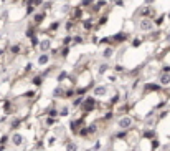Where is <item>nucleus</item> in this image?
I'll return each instance as SVG.
<instances>
[{
  "mask_svg": "<svg viewBox=\"0 0 170 151\" xmlns=\"http://www.w3.org/2000/svg\"><path fill=\"white\" fill-rule=\"evenodd\" d=\"M117 125H119V128L122 131H129V130H132V126H134V118H131V116H121L119 121H117Z\"/></svg>",
  "mask_w": 170,
  "mask_h": 151,
  "instance_id": "f257e3e1",
  "label": "nucleus"
},
{
  "mask_svg": "<svg viewBox=\"0 0 170 151\" xmlns=\"http://www.w3.org/2000/svg\"><path fill=\"white\" fill-rule=\"evenodd\" d=\"M139 30L140 32H152L155 28V22L152 20V19H142L139 22Z\"/></svg>",
  "mask_w": 170,
  "mask_h": 151,
  "instance_id": "f03ea898",
  "label": "nucleus"
},
{
  "mask_svg": "<svg viewBox=\"0 0 170 151\" xmlns=\"http://www.w3.org/2000/svg\"><path fill=\"white\" fill-rule=\"evenodd\" d=\"M98 106V100H96V96H89V98H86L84 100V103H83V106H81V110L83 111H92Z\"/></svg>",
  "mask_w": 170,
  "mask_h": 151,
  "instance_id": "7ed1b4c3",
  "label": "nucleus"
},
{
  "mask_svg": "<svg viewBox=\"0 0 170 151\" xmlns=\"http://www.w3.org/2000/svg\"><path fill=\"white\" fill-rule=\"evenodd\" d=\"M108 91H109V88L106 85H96L92 88V95L96 98H104V96H108Z\"/></svg>",
  "mask_w": 170,
  "mask_h": 151,
  "instance_id": "20e7f679",
  "label": "nucleus"
},
{
  "mask_svg": "<svg viewBox=\"0 0 170 151\" xmlns=\"http://www.w3.org/2000/svg\"><path fill=\"white\" fill-rule=\"evenodd\" d=\"M38 48H40V51H42V53H48V50L51 48V40H50V38H43V40H40Z\"/></svg>",
  "mask_w": 170,
  "mask_h": 151,
  "instance_id": "39448f33",
  "label": "nucleus"
},
{
  "mask_svg": "<svg viewBox=\"0 0 170 151\" xmlns=\"http://www.w3.org/2000/svg\"><path fill=\"white\" fill-rule=\"evenodd\" d=\"M10 141H12L13 146H22L23 141H25V138H23V135H20V133H13L12 138H10Z\"/></svg>",
  "mask_w": 170,
  "mask_h": 151,
  "instance_id": "423d86ee",
  "label": "nucleus"
},
{
  "mask_svg": "<svg viewBox=\"0 0 170 151\" xmlns=\"http://www.w3.org/2000/svg\"><path fill=\"white\" fill-rule=\"evenodd\" d=\"M50 53H40L38 58H37V63H38V67H46L50 63Z\"/></svg>",
  "mask_w": 170,
  "mask_h": 151,
  "instance_id": "0eeeda50",
  "label": "nucleus"
},
{
  "mask_svg": "<svg viewBox=\"0 0 170 151\" xmlns=\"http://www.w3.org/2000/svg\"><path fill=\"white\" fill-rule=\"evenodd\" d=\"M162 90V85L160 83H145L144 85V91H160Z\"/></svg>",
  "mask_w": 170,
  "mask_h": 151,
  "instance_id": "6e6552de",
  "label": "nucleus"
},
{
  "mask_svg": "<svg viewBox=\"0 0 170 151\" xmlns=\"http://www.w3.org/2000/svg\"><path fill=\"white\" fill-rule=\"evenodd\" d=\"M159 83L162 85V86H168L170 85V73H160L159 75Z\"/></svg>",
  "mask_w": 170,
  "mask_h": 151,
  "instance_id": "1a4fd4ad",
  "label": "nucleus"
},
{
  "mask_svg": "<svg viewBox=\"0 0 170 151\" xmlns=\"http://www.w3.org/2000/svg\"><path fill=\"white\" fill-rule=\"evenodd\" d=\"M114 53H116V50L112 48V46H106V48H104V51H102V57L106 58V60H109V58L114 57Z\"/></svg>",
  "mask_w": 170,
  "mask_h": 151,
  "instance_id": "9d476101",
  "label": "nucleus"
},
{
  "mask_svg": "<svg viewBox=\"0 0 170 151\" xmlns=\"http://www.w3.org/2000/svg\"><path fill=\"white\" fill-rule=\"evenodd\" d=\"M109 63H101V65H99V68H98V75H104L106 72H109Z\"/></svg>",
  "mask_w": 170,
  "mask_h": 151,
  "instance_id": "9b49d317",
  "label": "nucleus"
},
{
  "mask_svg": "<svg viewBox=\"0 0 170 151\" xmlns=\"http://www.w3.org/2000/svg\"><path fill=\"white\" fill-rule=\"evenodd\" d=\"M127 38H129V37H127V33H117L116 37H112L114 42H121V40L124 42V40H127Z\"/></svg>",
  "mask_w": 170,
  "mask_h": 151,
  "instance_id": "f8f14e48",
  "label": "nucleus"
},
{
  "mask_svg": "<svg viewBox=\"0 0 170 151\" xmlns=\"http://www.w3.org/2000/svg\"><path fill=\"white\" fill-rule=\"evenodd\" d=\"M20 48H22V45H20V43H17V45H12V46H10V51H12L13 55H18L20 51H22Z\"/></svg>",
  "mask_w": 170,
  "mask_h": 151,
  "instance_id": "ddd939ff",
  "label": "nucleus"
},
{
  "mask_svg": "<svg viewBox=\"0 0 170 151\" xmlns=\"http://www.w3.org/2000/svg\"><path fill=\"white\" fill-rule=\"evenodd\" d=\"M144 136H145V138H150L152 141H154V139H155V131H154V130H145V131H144Z\"/></svg>",
  "mask_w": 170,
  "mask_h": 151,
  "instance_id": "4468645a",
  "label": "nucleus"
},
{
  "mask_svg": "<svg viewBox=\"0 0 170 151\" xmlns=\"http://www.w3.org/2000/svg\"><path fill=\"white\" fill-rule=\"evenodd\" d=\"M66 151H78V144H76L74 141H69L66 144Z\"/></svg>",
  "mask_w": 170,
  "mask_h": 151,
  "instance_id": "2eb2a0df",
  "label": "nucleus"
},
{
  "mask_svg": "<svg viewBox=\"0 0 170 151\" xmlns=\"http://www.w3.org/2000/svg\"><path fill=\"white\" fill-rule=\"evenodd\" d=\"M43 19H45V13H43V12H40V13H37V15H35L33 22H35V23H40V22H42Z\"/></svg>",
  "mask_w": 170,
  "mask_h": 151,
  "instance_id": "dca6fc26",
  "label": "nucleus"
},
{
  "mask_svg": "<svg viewBox=\"0 0 170 151\" xmlns=\"http://www.w3.org/2000/svg\"><path fill=\"white\" fill-rule=\"evenodd\" d=\"M86 91H88V88H86V86H79V88L76 90V95H79V96H81V95H84Z\"/></svg>",
  "mask_w": 170,
  "mask_h": 151,
  "instance_id": "f3484780",
  "label": "nucleus"
},
{
  "mask_svg": "<svg viewBox=\"0 0 170 151\" xmlns=\"http://www.w3.org/2000/svg\"><path fill=\"white\" fill-rule=\"evenodd\" d=\"M60 25H61L60 22H53V23H51V27H50V30H58V28H60Z\"/></svg>",
  "mask_w": 170,
  "mask_h": 151,
  "instance_id": "a211bd4d",
  "label": "nucleus"
},
{
  "mask_svg": "<svg viewBox=\"0 0 170 151\" xmlns=\"http://www.w3.org/2000/svg\"><path fill=\"white\" fill-rule=\"evenodd\" d=\"M42 80H43V77H42V75H38V77L33 78V83L35 85H40V83H42Z\"/></svg>",
  "mask_w": 170,
  "mask_h": 151,
  "instance_id": "6ab92c4d",
  "label": "nucleus"
},
{
  "mask_svg": "<svg viewBox=\"0 0 170 151\" xmlns=\"http://www.w3.org/2000/svg\"><path fill=\"white\" fill-rule=\"evenodd\" d=\"M7 141H8V136H7V135L0 136V144H3V146H5V144H7Z\"/></svg>",
  "mask_w": 170,
  "mask_h": 151,
  "instance_id": "aec40b11",
  "label": "nucleus"
},
{
  "mask_svg": "<svg viewBox=\"0 0 170 151\" xmlns=\"http://www.w3.org/2000/svg\"><path fill=\"white\" fill-rule=\"evenodd\" d=\"M92 2H94V0H83V2H81V7H89Z\"/></svg>",
  "mask_w": 170,
  "mask_h": 151,
  "instance_id": "412c9836",
  "label": "nucleus"
},
{
  "mask_svg": "<svg viewBox=\"0 0 170 151\" xmlns=\"http://www.w3.org/2000/svg\"><path fill=\"white\" fill-rule=\"evenodd\" d=\"M27 13H28V15L35 13V7H33V5H27Z\"/></svg>",
  "mask_w": 170,
  "mask_h": 151,
  "instance_id": "4be33fe9",
  "label": "nucleus"
},
{
  "mask_svg": "<svg viewBox=\"0 0 170 151\" xmlns=\"http://www.w3.org/2000/svg\"><path fill=\"white\" fill-rule=\"evenodd\" d=\"M55 123H56V120H55V118H51V116H50V118H46V125H48V126L55 125Z\"/></svg>",
  "mask_w": 170,
  "mask_h": 151,
  "instance_id": "5701e85b",
  "label": "nucleus"
},
{
  "mask_svg": "<svg viewBox=\"0 0 170 151\" xmlns=\"http://www.w3.org/2000/svg\"><path fill=\"white\" fill-rule=\"evenodd\" d=\"M40 3H42V0H28V5H33V7L35 5H40Z\"/></svg>",
  "mask_w": 170,
  "mask_h": 151,
  "instance_id": "b1692460",
  "label": "nucleus"
},
{
  "mask_svg": "<svg viewBox=\"0 0 170 151\" xmlns=\"http://www.w3.org/2000/svg\"><path fill=\"white\" fill-rule=\"evenodd\" d=\"M68 111H69V108H68V106H64L61 111H60V115H61V116H68Z\"/></svg>",
  "mask_w": 170,
  "mask_h": 151,
  "instance_id": "393cba45",
  "label": "nucleus"
},
{
  "mask_svg": "<svg viewBox=\"0 0 170 151\" xmlns=\"http://www.w3.org/2000/svg\"><path fill=\"white\" fill-rule=\"evenodd\" d=\"M139 45H140V40H139V38L132 40V46H139Z\"/></svg>",
  "mask_w": 170,
  "mask_h": 151,
  "instance_id": "a878e982",
  "label": "nucleus"
},
{
  "mask_svg": "<svg viewBox=\"0 0 170 151\" xmlns=\"http://www.w3.org/2000/svg\"><path fill=\"white\" fill-rule=\"evenodd\" d=\"M167 40H168V42H170V33H168V35H167Z\"/></svg>",
  "mask_w": 170,
  "mask_h": 151,
  "instance_id": "bb28decb",
  "label": "nucleus"
}]
</instances>
